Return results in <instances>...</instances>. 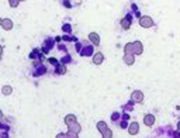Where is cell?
<instances>
[{"instance_id": "5bb4252c", "label": "cell", "mask_w": 180, "mask_h": 138, "mask_svg": "<svg viewBox=\"0 0 180 138\" xmlns=\"http://www.w3.org/2000/svg\"><path fill=\"white\" fill-rule=\"evenodd\" d=\"M71 127V130H69V131H72V132H80V130H82V128H80V126H79V124H77V123H75V124H72V126H69Z\"/></svg>"}, {"instance_id": "d6986e66", "label": "cell", "mask_w": 180, "mask_h": 138, "mask_svg": "<svg viewBox=\"0 0 180 138\" xmlns=\"http://www.w3.org/2000/svg\"><path fill=\"white\" fill-rule=\"evenodd\" d=\"M49 62H51L52 65H55V63H56V59H55V58H51V59H49Z\"/></svg>"}, {"instance_id": "8992f818", "label": "cell", "mask_w": 180, "mask_h": 138, "mask_svg": "<svg viewBox=\"0 0 180 138\" xmlns=\"http://www.w3.org/2000/svg\"><path fill=\"white\" fill-rule=\"evenodd\" d=\"M124 51H125V55H134V44H132V42L125 44Z\"/></svg>"}, {"instance_id": "7402d4cb", "label": "cell", "mask_w": 180, "mask_h": 138, "mask_svg": "<svg viewBox=\"0 0 180 138\" xmlns=\"http://www.w3.org/2000/svg\"><path fill=\"white\" fill-rule=\"evenodd\" d=\"M174 137H176V138H180V130L176 132V134H174Z\"/></svg>"}, {"instance_id": "ac0fdd59", "label": "cell", "mask_w": 180, "mask_h": 138, "mask_svg": "<svg viewBox=\"0 0 180 138\" xmlns=\"http://www.w3.org/2000/svg\"><path fill=\"white\" fill-rule=\"evenodd\" d=\"M56 70H58L59 73H65V70H66V69H65V66L62 65V66H58V69H56Z\"/></svg>"}, {"instance_id": "7a4b0ae2", "label": "cell", "mask_w": 180, "mask_h": 138, "mask_svg": "<svg viewBox=\"0 0 180 138\" xmlns=\"http://www.w3.org/2000/svg\"><path fill=\"white\" fill-rule=\"evenodd\" d=\"M139 24H141V27H144V28H149V27L154 25V21H152V19L148 17V16H142L141 19H139Z\"/></svg>"}, {"instance_id": "30bf717a", "label": "cell", "mask_w": 180, "mask_h": 138, "mask_svg": "<svg viewBox=\"0 0 180 138\" xmlns=\"http://www.w3.org/2000/svg\"><path fill=\"white\" fill-rule=\"evenodd\" d=\"M65 123H66L68 126H72V124H75V123H76V116H73V114H69V116H66V117H65Z\"/></svg>"}, {"instance_id": "52a82bcc", "label": "cell", "mask_w": 180, "mask_h": 138, "mask_svg": "<svg viewBox=\"0 0 180 138\" xmlns=\"http://www.w3.org/2000/svg\"><path fill=\"white\" fill-rule=\"evenodd\" d=\"M132 44H134V54H136V55L142 54L144 48H142V44H141V42H139V41H135V42H132Z\"/></svg>"}, {"instance_id": "7c38bea8", "label": "cell", "mask_w": 180, "mask_h": 138, "mask_svg": "<svg viewBox=\"0 0 180 138\" xmlns=\"http://www.w3.org/2000/svg\"><path fill=\"white\" fill-rule=\"evenodd\" d=\"M121 25L125 28V30H128L129 25H131V17H125V19L121 20Z\"/></svg>"}, {"instance_id": "2e32d148", "label": "cell", "mask_w": 180, "mask_h": 138, "mask_svg": "<svg viewBox=\"0 0 180 138\" xmlns=\"http://www.w3.org/2000/svg\"><path fill=\"white\" fill-rule=\"evenodd\" d=\"M68 138H77V134L76 132H72V131H69L68 132V135H66Z\"/></svg>"}, {"instance_id": "9a60e30c", "label": "cell", "mask_w": 180, "mask_h": 138, "mask_svg": "<svg viewBox=\"0 0 180 138\" xmlns=\"http://www.w3.org/2000/svg\"><path fill=\"white\" fill-rule=\"evenodd\" d=\"M1 92H3V94H11V92H13V89H11V86H3V89H1Z\"/></svg>"}, {"instance_id": "603a6c76", "label": "cell", "mask_w": 180, "mask_h": 138, "mask_svg": "<svg viewBox=\"0 0 180 138\" xmlns=\"http://www.w3.org/2000/svg\"><path fill=\"white\" fill-rule=\"evenodd\" d=\"M177 127H179V130H180V123H179V124H177Z\"/></svg>"}, {"instance_id": "ffe728a7", "label": "cell", "mask_w": 180, "mask_h": 138, "mask_svg": "<svg viewBox=\"0 0 180 138\" xmlns=\"http://www.w3.org/2000/svg\"><path fill=\"white\" fill-rule=\"evenodd\" d=\"M64 30L65 31H71V27L69 25H64Z\"/></svg>"}, {"instance_id": "3957f363", "label": "cell", "mask_w": 180, "mask_h": 138, "mask_svg": "<svg viewBox=\"0 0 180 138\" xmlns=\"http://www.w3.org/2000/svg\"><path fill=\"white\" fill-rule=\"evenodd\" d=\"M131 100L135 101V103H141V101L144 100V94H142V92L135 90L134 93H132V96H131Z\"/></svg>"}, {"instance_id": "4fadbf2b", "label": "cell", "mask_w": 180, "mask_h": 138, "mask_svg": "<svg viewBox=\"0 0 180 138\" xmlns=\"http://www.w3.org/2000/svg\"><path fill=\"white\" fill-rule=\"evenodd\" d=\"M134 55H125V57H124V62L127 63V65H132V63H134Z\"/></svg>"}, {"instance_id": "ba28073f", "label": "cell", "mask_w": 180, "mask_h": 138, "mask_svg": "<svg viewBox=\"0 0 180 138\" xmlns=\"http://www.w3.org/2000/svg\"><path fill=\"white\" fill-rule=\"evenodd\" d=\"M89 38H90V41H91L94 45L100 44V37H99V34H96V32H90Z\"/></svg>"}, {"instance_id": "6da1fadb", "label": "cell", "mask_w": 180, "mask_h": 138, "mask_svg": "<svg viewBox=\"0 0 180 138\" xmlns=\"http://www.w3.org/2000/svg\"><path fill=\"white\" fill-rule=\"evenodd\" d=\"M97 128H99V131L103 134V138H111L113 137V131L107 128V124L104 123V121H100V123H97Z\"/></svg>"}, {"instance_id": "9c48e42d", "label": "cell", "mask_w": 180, "mask_h": 138, "mask_svg": "<svg viewBox=\"0 0 180 138\" xmlns=\"http://www.w3.org/2000/svg\"><path fill=\"white\" fill-rule=\"evenodd\" d=\"M103 61H104V55L101 52H97L96 55H94V58H93V62L96 63V65H100Z\"/></svg>"}, {"instance_id": "277c9868", "label": "cell", "mask_w": 180, "mask_h": 138, "mask_svg": "<svg viewBox=\"0 0 180 138\" xmlns=\"http://www.w3.org/2000/svg\"><path fill=\"white\" fill-rule=\"evenodd\" d=\"M0 24H1V27H3L4 30H11V28H13V21L9 19H3L0 21Z\"/></svg>"}, {"instance_id": "8fae6325", "label": "cell", "mask_w": 180, "mask_h": 138, "mask_svg": "<svg viewBox=\"0 0 180 138\" xmlns=\"http://www.w3.org/2000/svg\"><path fill=\"white\" fill-rule=\"evenodd\" d=\"M144 123H145V126H152V124L155 123V117L152 116V114H148V116H145Z\"/></svg>"}, {"instance_id": "e0dca14e", "label": "cell", "mask_w": 180, "mask_h": 138, "mask_svg": "<svg viewBox=\"0 0 180 138\" xmlns=\"http://www.w3.org/2000/svg\"><path fill=\"white\" fill-rule=\"evenodd\" d=\"M10 4H11L13 7H17L20 4V1L19 0H10Z\"/></svg>"}, {"instance_id": "44dd1931", "label": "cell", "mask_w": 180, "mask_h": 138, "mask_svg": "<svg viewBox=\"0 0 180 138\" xmlns=\"http://www.w3.org/2000/svg\"><path fill=\"white\" fill-rule=\"evenodd\" d=\"M56 138H68V137H66L65 134H58V135H56Z\"/></svg>"}, {"instance_id": "5b68a950", "label": "cell", "mask_w": 180, "mask_h": 138, "mask_svg": "<svg viewBox=\"0 0 180 138\" xmlns=\"http://www.w3.org/2000/svg\"><path fill=\"white\" fill-rule=\"evenodd\" d=\"M138 130H139V126H138V123H131V124H129L128 132L131 134V135H135V134L138 132Z\"/></svg>"}]
</instances>
